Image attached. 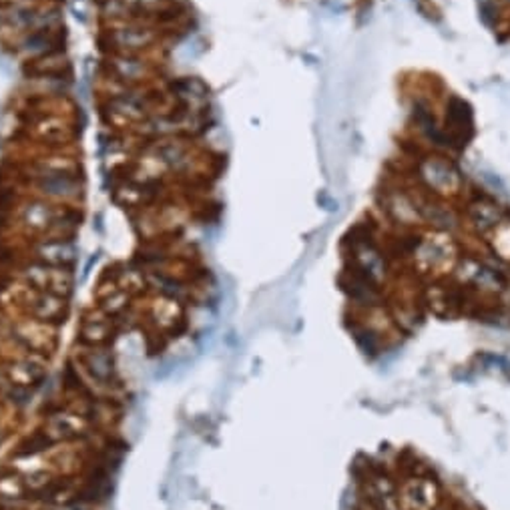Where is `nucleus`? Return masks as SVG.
Segmentation results:
<instances>
[{
  "mask_svg": "<svg viewBox=\"0 0 510 510\" xmlns=\"http://www.w3.org/2000/svg\"><path fill=\"white\" fill-rule=\"evenodd\" d=\"M396 485L400 510H440L444 505L440 482L424 470H408Z\"/></svg>",
  "mask_w": 510,
  "mask_h": 510,
  "instance_id": "1",
  "label": "nucleus"
},
{
  "mask_svg": "<svg viewBox=\"0 0 510 510\" xmlns=\"http://www.w3.org/2000/svg\"><path fill=\"white\" fill-rule=\"evenodd\" d=\"M57 332L59 326L39 322L31 316H18L8 317L5 338L14 342L18 348H23L24 352L49 356V354H52V350L57 348Z\"/></svg>",
  "mask_w": 510,
  "mask_h": 510,
  "instance_id": "2",
  "label": "nucleus"
},
{
  "mask_svg": "<svg viewBox=\"0 0 510 510\" xmlns=\"http://www.w3.org/2000/svg\"><path fill=\"white\" fill-rule=\"evenodd\" d=\"M95 430V422L89 416L77 412V410L61 406L44 418L41 434L49 440L51 446L72 444L89 439Z\"/></svg>",
  "mask_w": 510,
  "mask_h": 510,
  "instance_id": "3",
  "label": "nucleus"
},
{
  "mask_svg": "<svg viewBox=\"0 0 510 510\" xmlns=\"http://www.w3.org/2000/svg\"><path fill=\"white\" fill-rule=\"evenodd\" d=\"M75 370L85 378L89 386H97L101 390H111L117 386V362L109 345L95 348V345L79 344L75 354Z\"/></svg>",
  "mask_w": 510,
  "mask_h": 510,
  "instance_id": "4",
  "label": "nucleus"
},
{
  "mask_svg": "<svg viewBox=\"0 0 510 510\" xmlns=\"http://www.w3.org/2000/svg\"><path fill=\"white\" fill-rule=\"evenodd\" d=\"M0 364H3L6 380L13 386L24 390H34L36 386H41V382L49 372V358L44 354L34 352L18 354V356L3 360Z\"/></svg>",
  "mask_w": 510,
  "mask_h": 510,
  "instance_id": "5",
  "label": "nucleus"
},
{
  "mask_svg": "<svg viewBox=\"0 0 510 510\" xmlns=\"http://www.w3.org/2000/svg\"><path fill=\"white\" fill-rule=\"evenodd\" d=\"M23 316H31L34 320L61 326L69 316V298L52 294V291H36L29 289V296L24 299Z\"/></svg>",
  "mask_w": 510,
  "mask_h": 510,
  "instance_id": "6",
  "label": "nucleus"
},
{
  "mask_svg": "<svg viewBox=\"0 0 510 510\" xmlns=\"http://www.w3.org/2000/svg\"><path fill=\"white\" fill-rule=\"evenodd\" d=\"M34 185L42 195L62 199V202H71V199H77L80 195L79 177L65 167H42L34 175Z\"/></svg>",
  "mask_w": 510,
  "mask_h": 510,
  "instance_id": "7",
  "label": "nucleus"
},
{
  "mask_svg": "<svg viewBox=\"0 0 510 510\" xmlns=\"http://www.w3.org/2000/svg\"><path fill=\"white\" fill-rule=\"evenodd\" d=\"M364 498L370 510H400L398 485L388 472L370 470L362 482Z\"/></svg>",
  "mask_w": 510,
  "mask_h": 510,
  "instance_id": "8",
  "label": "nucleus"
},
{
  "mask_svg": "<svg viewBox=\"0 0 510 510\" xmlns=\"http://www.w3.org/2000/svg\"><path fill=\"white\" fill-rule=\"evenodd\" d=\"M115 334V317L107 316L103 309H93V312L83 317V324L79 327V344L103 348V345H111Z\"/></svg>",
  "mask_w": 510,
  "mask_h": 510,
  "instance_id": "9",
  "label": "nucleus"
},
{
  "mask_svg": "<svg viewBox=\"0 0 510 510\" xmlns=\"http://www.w3.org/2000/svg\"><path fill=\"white\" fill-rule=\"evenodd\" d=\"M34 261H41L51 268H71L75 261V243L71 238L67 240H39L33 248Z\"/></svg>",
  "mask_w": 510,
  "mask_h": 510,
  "instance_id": "10",
  "label": "nucleus"
},
{
  "mask_svg": "<svg viewBox=\"0 0 510 510\" xmlns=\"http://www.w3.org/2000/svg\"><path fill=\"white\" fill-rule=\"evenodd\" d=\"M109 41L117 47L127 51V54H133L135 51L149 47L155 41V33L149 29V26H139V24H127L123 29H115L109 33Z\"/></svg>",
  "mask_w": 510,
  "mask_h": 510,
  "instance_id": "11",
  "label": "nucleus"
},
{
  "mask_svg": "<svg viewBox=\"0 0 510 510\" xmlns=\"http://www.w3.org/2000/svg\"><path fill=\"white\" fill-rule=\"evenodd\" d=\"M149 317L159 330L171 332L173 327L184 320V306H181V302H177V299L161 296L151 304Z\"/></svg>",
  "mask_w": 510,
  "mask_h": 510,
  "instance_id": "12",
  "label": "nucleus"
},
{
  "mask_svg": "<svg viewBox=\"0 0 510 510\" xmlns=\"http://www.w3.org/2000/svg\"><path fill=\"white\" fill-rule=\"evenodd\" d=\"M109 69L119 80H139L147 75V65L127 52H119L113 59H109Z\"/></svg>",
  "mask_w": 510,
  "mask_h": 510,
  "instance_id": "13",
  "label": "nucleus"
},
{
  "mask_svg": "<svg viewBox=\"0 0 510 510\" xmlns=\"http://www.w3.org/2000/svg\"><path fill=\"white\" fill-rule=\"evenodd\" d=\"M29 496V490L24 485V477L14 470H8L0 475V500L3 503H18Z\"/></svg>",
  "mask_w": 510,
  "mask_h": 510,
  "instance_id": "14",
  "label": "nucleus"
},
{
  "mask_svg": "<svg viewBox=\"0 0 510 510\" xmlns=\"http://www.w3.org/2000/svg\"><path fill=\"white\" fill-rule=\"evenodd\" d=\"M5 439H6V428H5V424H0V444L5 442Z\"/></svg>",
  "mask_w": 510,
  "mask_h": 510,
  "instance_id": "15",
  "label": "nucleus"
}]
</instances>
